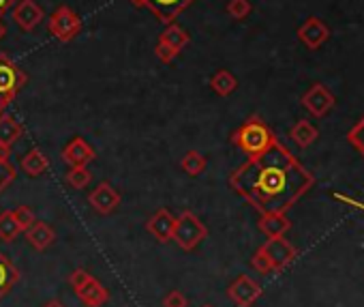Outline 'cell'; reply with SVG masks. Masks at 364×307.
<instances>
[{
  "mask_svg": "<svg viewBox=\"0 0 364 307\" xmlns=\"http://www.w3.org/2000/svg\"><path fill=\"white\" fill-rule=\"evenodd\" d=\"M210 86L219 97H230L236 88H238V80L232 71L228 69H219L213 78H210Z\"/></svg>",
  "mask_w": 364,
  "mask_h": 307,
  "instance_id": "23",
  "label": "cell"
},
{
  "mask_svg": "<svg viewBox=\"0 0 364 307\" xmlns=\"http://www.w3.org/2000/svg\"><path fill=\"white\" fill-rule=\"evenodd\" d=\"M22 228L14 217V211H3L0 213V241L11 243L20 236Z\"/></svg>",
  "mask_w": 364,
  "mask_h": 307,
  "instance_id": "25",
  "label": "cell"
},
{
  "mask_svg": "<svg viewBox=\"0 0 364 307\" xmlns=\"http://www.w3.org/2000/svg\"><path fill=\"white\" fill-rule=\"evenodd\" d=\"M16 3H18V0H0V18H3Z\"/></svg>",
  "mask_w": 364,
  "mask_h": 307,
  "instance_id": "35",
  "label": "cell"
},
{
  "mask_svg": "<svg viewBox=\"0 0 364 307\" xmlns=\"http://www.w3.org/2000/svg\"><path fill=\"white\" fill-rule=\"evenodd\" d=\"M75 294L80 296V301L86 307H103L109 301V290L105 286H101L99 279H95L92 275L80 288H75Z\"/></svg>",
  "mask_w": 364,
  "mask_h": 307,
  "instance_id": "15",
  "label": "cell"
},
{
  "mask_svg": "<svg viewBox=\"0 0 364 307\" xmlns=\"http://www.w3.org/2000/svg\"><path fill=\"white\" fill-rule=\"evenodd\" d=\"M135 7H146L165 26L176 22V18L187 11L196 0H131Z\"/></svg>",
  "mask_w": 364,
  "mask_h": 307,
  "instance_id": "6",
  "label": "cell"
},
{
  "mask_svg": "<svg viewBox=\"0 0 364 307\" xmlns=\"http://www.w3.org/2000/svg\"><path fill=\"white\" fill-rule=\"evenodd\" d=\"M206 166H208L206 157L202 155V152H198V150L185 152V157L180 160V168L185 170L189 177H200L206 170Z\"/></svg>",
  "mask_w": 364,
  "mask_h": 307,
  "instance_id": "24",
  "label": "cell"
},
{
  "mask_svg": "<svg viewBox=\"0 0 364 307\" xmlns=\"http://www.w3.org/2000/svg\"><path fill=\"white\" fill-rule=\"evenodd\" d=\"M228 296L238 307H253L259 301V296H262V286L255 279H251L249 275H238L230 283Z\"/></svg>",
  "mask_w": 364,
  "mask_h": 307,
  "instance_id": "9",
  "label": "cell"
},
{
  "mask_svg": "<svg viewBox=\"0 0 364 307\" xmlns=\"http://www.w3.org/2000/svg\"><path fill=\"white\" fill-rule=\"evenodd\" d=\"M43 18H46V11L37 0H18L11 7V20L26 33L35 31L43 22Z\"/></svg>",
  "mask_w": 364,
  "mask_h": 307,
  "instance_id": "10",
  "label": "cell"
},
{
  "mask_svg": "<svg viewBox=\"0 0 364 307\" xmlns=\"http://www.w3.org/2000/svg\"><path fill=\"white\" fill-rule=\"evenodd\" d=\"M257 228L266 236H285V232H289L291 228V222L287 219L285 213H262Z\"/></svg>",
  "mask_w": 364,
  "mask_h": 307,
  "instance_id": "18",
  "label": "cell"
},
{
  "mask_svg": "<svg viewBox=\"0 0 364 307\" xmlns=\"http://www.w3.org/2000/svg\"><path fill=\"white\" fill-rule=\"evenodd\" d=\"M86 279H90V273L86 271V269H75L71 275H69V283H71V288L75 290V288H80Z\"/></svg>",
  "mask_w": 364,
  "mask_h": 307,
  "instance_id": "34",
  "label": "cell"
},
{
  "mask_svg": "<svg viewBox=\"0 0 364 307\" xmlns=\"http://www.w3.org/2000/svg\"><path fill=\"white\" fill-rule=\"evenodd\" d=\"M313 183V175L281 142L249 157L230 177V187L259 213H287Z\"/></svg>",
  "mask_w": 364,
  "mask_h": 307,
  "instance_id": "1",
  "label": "cell"
},
{
  "mask_svg": "<svg viewBox=\"0 0 364 307\" xmlns=\"http://www.w3.org/2000/svg\"><path fill=\"white\" fill-rule=\"evenodd\" d=\"M154 56H156L161 63H171V61L178 56V52H173L169 46H165L163 41H159V43L154 46Z\"/></svg>",
  "mask_w": 364,
  "mask_h": 307,
  "instance_id": "33",
  "label": "cell"
},
{
  "mask_svg": "<svg viewBox=\"0 0 364 307\" xmlns=\"http://www.w3.org/2000/svg\"><path fill=\"white\" fill-rule=\"evenodd\" d=\"M43 307H67V305H65L63 301H58V298H52V301H48Z\"/></svg>",
  "mask_w": 364,
  "mask_h": 307,
  "instance_id": "36",
  "label": "cell"
},
{
  "mask_svg": "<svg viewBox=\"0 0 364 307\" xmlns=\"http://www.w3.org/2000/svg\"><path fill=\"white\" fill-rule=\"evenodd\" d=\"M173 228H176V217L167 211V209H159L148 222H146V230L161 243H169L173 236Z\"/></svg>",
  "mask_w": 364,
  "mask_h": 307,
  "instance_id": "14",
  "label": "cell"
},
{
  "mask_svg": "<svg viewBox=\"0 0 364 307\" xmlns=\"http://www.w3.org/2000/svg\"><path fill=\"white\" fill-rule=\"evenodd\" d=\"M63 160L69 166H88L90 162L97 160V152H95V148L84 137H73L63 148Z\"/></svg>",
  "mask_w": 364,
  "mask_h": 307,
  "instance_id": "13",
  "label": "cell"
},
{
  "mask_svg": "<svg viewBox=\"0 0 364 307\" xmlns=\"http://www.w3.org/2000/svg\"><path fill=\"white\" fill-rule=\"evenodd\" d=\"M18 281H20V271L14 266V262L9 260L7 254L0 251V301L14 290V286Z\"/></svg>",
  "mask_w": 364,
  "mask_h": 307,
  "instance_id": "19",
  "label": "cell"
},
{
  "mask_svg": "<svg viewBox=\"0 0 364 307\" xmlns=\"http://www.w3.org/2000/svg\"><path fill=\"white\" fill-rule=\"evenodd\" d=\"M259 249L268 256V260H270L274 273L287 269V266L296 260V256H298L296 247H294L285 236H268V241H266Z\"/></svg>",
  "mask_w": 364,
  "mask_h": 307,
  "instance_id": "8",
  "label": "cell"
},
{
  "mask_svg": "<svg viewBox=\"0 0 364 307\" xmlns=\"http://www.w3.org/2000/svg\"><path fill=\"white\" fill-rule=\"evenodd\" d=\"M232 142L245 152L249 157L262 155L270 146H274L279 140L274 135V131L259 118V116H249L234 133H232Z\"/></svg>",
  "mask_w": 364,
  "mask_h": 307,
  "instance_id": "2",
  "label": "cell"
},
{
  "mask_svg": "<svg viewBox=\"0 0 364 307\" xmlns=\"http://www.w3.org/2000/svg\"><path fill=\"white\" fill-rule=\"evenodd\" d=\"M298 39L311 50H319L328 39H330V28L326 26V22H321L319 18H306L302 22V26L298 28Z\"/></svg>",
  "mask_w": 364,
  "mask_h": 307,
  "instance_id": "11",
  "label": "cell"
},
{
  "mask_svg": "<svg viewBox=\"0 0 364 307\" xmlns=\"http://www.w3.org/2000/svg\"><path fill=\"white\" fill-rule=\"evenodd\" d=\"M347 142L364 157V116L347 131Z\"/></svg>",
  "mask_w": 364,
  "mask_h": 307,
  "instance_id": "28",
  "label": "cell"
},
{
  "mask_svg": "<svg viewBox=\"0 0 364 307\" xmlns=\"http://www.w3.org/2000/svg\"><path fill=\"white\" fill-rule=\"evenodd\" d=\"M26 241L31 243L33 249L37 251H46L54 241H56V232L50 224L46 222H35L28 230H26Z\"/></svg>",
  "mask_w": 364,
  "mask_h": 307,
  "instance_id": "17",
  "label": "cell"
},
{
  "mask_svg": "<svg viewBox=\"0 0 364 307\" xmlns=\"http://www.w3.org/2000/svg\"><path fill=\"white\" fill-rule=\"evenodd\" d=\"M88 202L90 207L99 213V215H109L118 209L120 204V194L109 185V183H99L90 196H88Z\"/></svg>",
  "mask_w": 364,
  "mask_h": 307,
  "instance_id": "12",
  "label": "cell"
},
{
  "mask_svg": "<svg viewBox=\"0 0 364 307\" xmlns=\"http://www.w3.org/2000/svg\"><path fill=\"white\" fill-rule=\"evenodd\" d=\"M7 35V26L3 24V20H0V41H3V37Z\"/></svg>",
  "mask_w": 364,
  "mask_h": 307,
  "instance_id": "37",
  "label": "cell"
},
{
  "mask_svg": "<svg viewBox=\"0 0 364 307\" xmlns=\"http://www.w3.org/2000/svg\"><path fill=\"white\" fill-rule=\"evenodd\" d=\"M289 137L296 146L300 148H309L317 137H319V131L317 127L311 123V120H298L291 129H289Z\"/></svg>",
  "mask_w": 364,
  "mask_h": 307,
  "instance_id": "21",
  "label": "cell"
},
{
  "mask_svg": "<svg viewBox=\"0 0 364 307\" xmlns=\"http://www.w3.org/2000/svg\"><path fill=\"white\" fill-rule=\"evenodd\" d=\"M159 41H163L165 46H169L173 52H178L180 54V50L182 48H187L189 46V41H191V35L182 28V26H178L176 22H171V24H167L165 26V31L161 33V39Z\"/></svg>",
  "mask_w": 364,
  "mask_h": 307,
  "instance_id": "20",
  "label": "cell"
},
{
  "mask_svg": "<svg viewBox=\"0 0 364 307\" xmlns=\"http://www.w3.org/2000/svg\"><path fill=\"white\" fill-rule=\"evenodd\" d=\"M189 301L180 290H171L163 296V307H187Z\"/></svg>",
  "mask_w": 364,
  "mask_h": 307,
  "instance_id": "32",
  "label": "cell"
},
{
  "mask_svg": "<svg viewBox=\"0 0 364 307\" xmlns=\"http://www.w3.org/2000/svg\"><path fill=\"white\" fill-rule=\"evenodd\" d=\"M16 177H18V172H16L14 164L9 162V150L0 148V194L16 181Z\"/></svg>",
  "mask_w": 364,
  "mask_h": 307,
  "instance_id": "27",
  "label": "cell"
},
{
  "mask_svg": "<svg viewBox=\"0 0 364 307\" xmlns=\"http://www.w3.org/2000/svg\"><path fill=\"white\" fill-rule=\"evenodd\" d=\"M204 307H213V305H204Z\"/></svg>",
  "mask_w": 364,
  "mask_h": 307,
  "instance_id": "39",
  "label": "cell"
},
{
  "mask_svg": "<svg viewBox=\"0 0 364 307\" xmlns=\"http://www.w3.org/2000/svg\"><path fill=\"white\" fill-rule=\"evenodd\" d=\"M9 105V101L7 99H3V97H0V114H3L5 112V108Z\"/></svg>",
  "mask_w": 364,
  "mask_h": 307,
  "instance_id": "38",
  "label": "cell"
},
{
  "mask_svg": "<svg viewBox=\"0 0 364 307\" xmlns=\"http://www.w3.org/2000/svg\"><path fill=\"white\" fill-rule=\"evenodd\" d=\"M208 236V228L204 226V222L191 213V211H182L176 217V228H173V236L171 241L185 251H193L202 245V241Z\"/></svg>",
  "mask_w": 364,
  "mask_h": 307,
  "instance_id": "3",
  "label": "cell"
},
{
  "mask_svg": "<svg viewBox=\"0 0 364 307\" xmlns=\"http://www.w3.org/2000/svg\"><path fill=\"white\" fill-rule=\"evenodd\" d=\"M300 103L306 108V112L315 118H323L332 112V108L336 105V97L334 93L326 86V84H311L309 90L302 95Z\"/></svg>",
  "mask_w": 364,
  "mask_h": 307,
  "instance_id": "7",
  "label": "cell"
},
{
  "mask_svg": "<svg viewBox=\"0 0 364 307\" xmlns=\"http://www.w3.org/2000/svg\"><path fill=\"white\" fill-rule=\"evenodd\" d=\"M251 11H253L251 0H230L228 3V16L232 20H245L251 16Z\"/></svg>",
  "mask_w": 364,
  "mask_h": 307,
  "instance_id": "29",
  "label": "cell"
},
{
  "mask_svg": "<svg viewBox=\"0 0 364 307\" xmlns=\"http://www.w3.org/2000/svg\"><path fill=\"white\" fill-rule=\"evenodd\" d=\"M251 266H253L257 273H262V275L274 273V271H272V264H270V260H268V256H266L262 249H257V251L253 254V258H251Z\"/></svg>",
  "mask_w": 364,
  "mask_h": 307,
  "instance_id": "31",
  "label": "cell"
},
{
  "mask_svg": "<svg viewBox=\"0 0 364 307\" xmlns=\"http://www.w3.org/2000/svg\"><path fill=\"white\" fill-rule=\"evenodd\" d=\"M14 217H16V222L20 224L22 232H26V230L37 222V215H35V213H33V209H31V207H26V204L16 207V209H14Z\"/></svg>",
  "mask_w": 364,
  "mask_h": 307,
  "instance_id": "30",
  "label": "cell"
},
{
  "mask_svg": "<svg viewBox=\"0 0 364 307\" xmlns=\"http://www.w3.org/2000/svg\"><path fill=\"white\" fill-rule=\"evenodd\" d=\"M24 135V125L14 116L3 112L0 114V148L9 150Z\"/></svg>",
  "mask_w": 364,
  "mask_h": 307,
  "instance_id": "16",
  "label": "cell"
},
{
  "mask_svg": "<svg viewBox=\"0 0 364 307\" xmlns=\"http://www.w3.org/2000/svg\"><path fill=\"white\" fill-rule=\"evenodd\" d=\"M82 28H84L82 18L67 5H60L48 20V33L60 43L73 41L82 33Z\"/></svg>",
  "mask_w": 364,
  "mask_h": 307,
  "instance_id": "4",
  "label": "cell"
},
{
  "mask_svg": "<svg viewBox=\"0 0 364 307\" xmlns=\"http://www.w3.org/2000/svg\"><path fill=\"white\" fill-rule=\"evenodd\" d=\"M26 80V73L7 54H0V97L11 103L16 95L24 88Z\"/></svg>",
  "mask_w": 364,
  "mask_h": 307,
  "instance_id": "5",
  "label": "cell"
},
{
  "mask_svg": "<svg viewBox=\"0 0 364 307\" xmlns=\"http://www.w3.org/2000/svg\"><path fill=\"white\" fill-rule=\"evenodd\" d=\"M65 181L73 189H86L90 185V181H92V175H90L88 166H69V172H67Z\"/></svg>",
  "mask_w": 364,
  "mask_h": 307,
  "instance_id": "26",
  "label": "cell"
},
{
  "mask_svg": "<svg viewBox=\"0 0 364 307\" xmlns=\"http://www.w3.org/2000/svg\"><path fill=\"white\" fill-rule=\"evenodd\" d=\"M22 170L28 175V177H41V175H46L48 172V168H50V160L43 155V152L39 150V148H31L26 155L22 157Z\"/></svg>",
  "mask_w": 364,
  "mask_h": 307,
  "instance_id": "22",
  "label": "cell"
}]
</instances>
